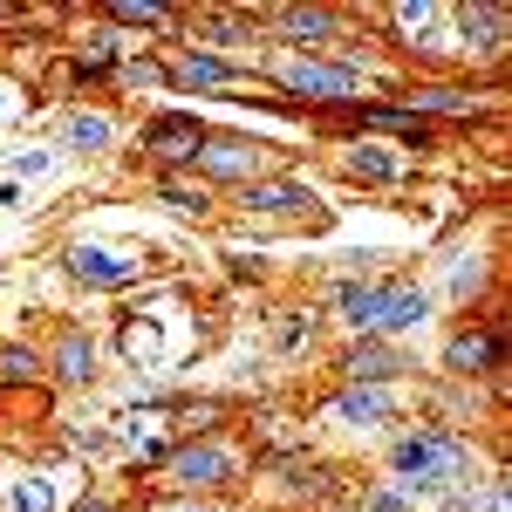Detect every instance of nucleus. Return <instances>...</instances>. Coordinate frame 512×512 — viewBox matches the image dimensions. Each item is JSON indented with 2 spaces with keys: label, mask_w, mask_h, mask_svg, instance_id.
<instances>
[{
  "label": "nucleus",
  "mask_w": 512,
  "mask_h": 512,
  "mask_svg": "<svg viewBox=\"0 0 512 512\" xmlns=\"http://www.w3.org/2000/svg\"><path fill=\"white\" fill-rule=\"evenodd\" d=\"M171 82H178V89H226V82H233V69L192 48V55H178V62H171Z\"/></svg>",
  "instance_id": "obj_9"
},
{
  "label": "nucleus",
  "mask_w": 512,
  "mask_h": 512,
  "mask_svg": "<svg viewBox=\"0 0 512 512\" xmlns=\"http://www.w3.org/2000/svg\"><path fill=\"white\" fill-rule=\"evenodd\" d=\"M458 28H465V48L492 55V48L506 41V14H499V7H458Z\"/></svg>",
  "instance_id": "obj_8"
},
{
  "label": "nucleus",
  "mask_w": 512,
  "mask_h": 512,
  "mask_svg": "<svg viewBox=\"0 0 512 512\" xmlns=\"http://www.w3.org/2000/svg\"><path fill=\"white\" fill-rule=\"evenodd\" d=\"M171 512H212V506H171Z\"/></svg>",
  "instance_id": "obj_30"
},
{
  "label": "nucleus",
  "mask_w": 512,
  "mask_h": 512,
  "mask_svg": "<svg viewBox=\"0 0 512 512\" xmlns=\"http://www.w3.org/2000/svg\"><path fill=\"white\" fill-rule=\"evenodd\" d=\"M123 349H130V362H164V328H158V315L123 321Z\"/></svg>",
  "instance_id": "obj_14"
},
{
  "label": "nucleus",
  "mask_w": 512,
  "mask_h": 512,
  "mask_svg": "<svg viewBox=\"0 0 512 512\" xmlns=\"http://www.w3.org/2000/svg\"><path fill=\"white\" fill-rule=\"evenodd\" d=\"M335 417H342V424H383V417H390V396L383 390H342Z\"/></svg>",
  "instance_id": "obj_13"
},
{
  "label": "nucleus",
  "mask_w": 512,
  "mask_h": 512,
  "mask_svg": "<svg viewBox=\"0 0 512 512\" xmlns=\"http://www.w3.org/2000/svg\"><path fill=\"white\" fill-rule=\"evenodd\" d=\"M444 362H451V369H465V376H472V369H492V362H499V335H458Z\"/></svg>",
  "instance_id": "obj_15"
},
{
  "label": "nucleus",
  "mask_w": 512,
  "mask_h": 512,
  "mask_svg": "<svg viewBox=\"0 0 512 512\" xmlns=\"http://www.w3.org/2000/svg\"><path fill=\"white\" fill-rule=\"evenodd\" d=\"M342 369L355 376V390H369V383H383V376H396L403 362H396V349H383V342H362V349H355L349 362H342Z\"/></svg>",
  "instance_id": "obj_10"
},
{
  "label": "nucleus",
  "mask_w": 512,
  "mask_h": 512,
  "mask_svg": "<svg viewBox=\"0 0 512 512\" xmlns=\"http://www.w3.org/2000/svg\"><path fill=\"white\" fill-rule=\"evenodd\" d=\"M362 123L369 130H403L410 144H431V123L417 117V110H362Z\"/></svg>",
  "instance_id": "obj_16"
},
{
  "label": "nucleus",
  "mask_w": 512,
  "mask_h": 512,
  "mask_svg": "<svg viewBox=\"0 0 512 512\" xmlns=\"http://www.w3.org/2000/svg\"><path fill=\"white\" fill-rule=\"evenodd\" d=\"M349 171L355 178H396L403 158H390V151H349Z\"/></svg>",
  "instance_id": "obj_22"
},
{
  "label": "nucleus",
  "mask_w": 512,
  "mask_h": 512,
  "mask_svg": "<svg viewBox=\"0 0 512 512\" xmlns=\"http://www.w3.org/2000/svg\"><path fill=\"white\" fill-rule=\"evenodd\" d=\"M362 512H403V499H396V492H376V499H369Z\"/></svg>",
  "instance_id": "obj_29"
},
{
  "label": "nucleus",
  "mask_w": 512,
  "mask_h": 512,
  "mask_svg": "<svg viewBox=\"0 0 512 512\" xmlns=\"http://www.w3.org/2000/svg\"><path fill=\"white\" fill-rule=\"evenodd\" d=\"M69 267H76V280H89V287H130L137 280V260H123V253H110V246H69Z\"/></svg>",
  "instance_id": "obj_3"
},
{
  "label": "nucleus",
  "mask_w": 512,
  "mask_h": 512,
  "mask_svg": "<svg viewBox=\"0 0 512 512\" xmlns=\"http://www.w3.org/2000/svg\"><path fill=\"white\" fill-rule=\"evenodd\" d=\"M110 137H117V130H110V117H96V110H76V117H69V144H76V151H103Z\"/></svg>",
  "instance_id": "obj_19"
},
{
  "label": "nucleus",
  "mask_w": 512,
  "mask_h": 512,
  "mask_svg": "<svg viewBox=\"0 0 512 512\" xmlns=\"http://www.w3.org/2000/svg\"><path fill=\"white\" fill-rule=\"evenodd\" d=\"M383 294H390V287H342V294H335V301H342V321H355V328H376V315H383Z\"/></svg>",
  "instance_id": "obj_12"
},
{
  "label": "nucleus",
  "mask_w": 512,
  "mask_h": 512,
  "mask_svg": "<svg viewBox=\"0 0 512 512\" xmlns=\"http://www.w3.org/2000/svg\"><path fill=\"white\" fill-rule=\"evenodd\" d=\"M424 110H472V96L465 89H417V117Z\"/></svg>",
  "instance_id": "obj_23"
},
{
  "label": "nucleus",
  "mask_w": 512,
  "mask_h": 512,
  "mask_svg": "<svg viewBox=\"0 0 512 512\" xmlns=\"http://www.w3.org/2000/svg\"><path fill=\"white\" fill-rule=\"evenodd\" d=\"M198 164L212 178H253L260 171V144H246V137H205L198 144Z\"/></svg>",
  "instance_id": "obj_4"
},
{
  "label": "nucleus",
  "mask_w": 512,
  "mask_h": 512,
  "mask_svg": "<svg viewBox=\"0 0 512 512\" xmlns=\"http://www.w3.org/2000/svg\"><path fill=\"white\" fill-rule=\"evenodd\" d=\"M424 315H431V294L424 287H390L383 294V315H376V328H424Z\"/></svg>",
  "instance_id": "obj_7"
},
{
  "label": "nucleus",
  "mask_w": 512,
  "mask_h": 512,
  "mask_svg": "<svg viewBox=\"0 0 512 512\" xmlns=\"http://www.w3.org/2000/svg\"><path fill=\"white\" fill-rule=\"evenodd\" d=\"M198 144H205V130H198V117H151V130H144V151H158V158H198Z\"/></svg>",
  "instance_id": "obj_5"
},
{
  "label": "nucleus",
  "mask_w": 512,
  "mask_h": 512,
  "mask_svg": "<svg viewBox=\"0 0 512 512\" xmlns=\"http://www.w3.org/2000/svg\"><path fill=\"white\" fill-rule=\"evenodd\" d=\"M55 369H62L69 383H89V369H96V349H89V335H69V342L55 349Z\"/></svg>",
  "instance_id": "obj_20"
},
{
  "label": "nucleus",
  "mask_w": 512,
  "mask_h": 512,
  "mask_svg": "<svg viewBox=\"0 0 512 512\" xmlns=\"http://www.w3.org/2000/svg\"><path fill=\"white\" fill-rule=\"evenodd\" d=\"M396 472L410 478L417 492H431V485H444V478L465 472V437H451V431H417V437H403V444H396Z\"/></svg>",
  "instance_id": "obj_1"
},
{
  "label": "nucleus",
  "mask_w": 512,
  "mask_h": 512,
  "mask_svg": "<svg viewBox=\"0 0 512 512\" xmlns=\"http://www.w3.org/2000/svg\"><path fill=\"white\" fill-rule=\"evenodd\" d=\"M110 55H117V41H110V35H96V41H89V48H82V69H103Z\"/></svg>",
  "instance_id": "obj_27"
},
{
  "label": "nucleus",
  "mask_w": 512,
  "mask_h": 512,
  "mask_svg": "<svg viewBox=\"0 0 512 512\" xmlns=\"http://www.w3.org/2000/svg\"><path fill=\"white\" fill-rule=\"evenodd\" d=\"M123 82H164V69L144 55V62H123Z\"/></svg>",
  "instance_id": "obj_28"
},
{
  "label": "nucleus",
  "mask_w": 512,
  "mask_h": 512,
  "mask_svg": "<svg viewBox=\"0 0 512 512\" xmlns=\"http://www.w3.org/2000/svg\"><path fill=\"white\" fill-rule=\"evenodd\" d=\"M396 28L417 41V48H431V35H437V7H424V0H403V7H396Z\"/></svg>",
  "instance_id": "obj_21"
},
{
  "label": "nucleus",
  "mask_w": 512,
  "mask_h": 512,
  "mask_svg": "<svg viewBox=\"0 0 512 512\" xmlns=\"http://www.w3.org/2000/svg\"><path fill=\"white\" fill-rule=\"evenodd\" d=\"M164 205H178V212H205V192H192V185H164Z\"/></svg>",
  "instance_id": "obj_26"
},
{
  "label": "nucleus",
  "mask_w": 512,
  "mask_h": 512,
  "mask_svg": "<svg viewBox=\"0 0 512 512\" xmlns=\"http://www.w3.org/2000/svg\"><path fill=\"white\" fill-rule=\"evenodd\" d=\"M7 499H14V512H55V485L48 478H7Z\"/></svg>",
  "instance_id": "obj_18"
},
{
  "label": "nucleus",
  "mask_w": 512,
  "mask_h": 512,
  "mask_svg": "<svg viewBox=\"0 0 512 512\" xmlns=\"http://www.w3.org/2000/svg\"><path fill=\"white\" fill-rule=\"evenodd\" d=\"M41 362L28 349H0V383H21V376H35Z\"/></svg>",
  "instance_id": "obj_24"
},
{
  "label": "nucleus",
  "mask_w": 512,
  "mask_h": 512,
  "mask_svg": "<svg viewBox=\"0 0 512 512\" xmlns=\"http://www.w3.org/2000/svg\"><path fill=\"white\" fill-rule=\"evenodd\" d=\"M226 472H233V458H226L219 444H185V451L171 458V478H178V485H219Z\"/></svg>",
  "instance_id": "obj_6"
},
{
  "label": "nucleus",
  "mask_w": 512,
  "mask_h": 512,
  "mask_svg": "<svg viewBox=\"0 0 512 512\" xmlns=\"http://www.w3.org/2000/svg\"><path fill=\"white\" fill-rule=\"evenodd\" d=\"M0 96H7V89H0ZM0 110H7V103H0Z\"/></svg>",
  "instance_id": "obj_31"
},
{
  "label": "nucleus",
  "mask_w": 512,
  "mask_h": 512,
  "mask_svg": "<svg viewBox=\"0 0 512 512\" xmlns=\"http://www.w3.org/2000/svg\"><path fill=\"white\" fill-rule=\"evenodd\" d=\"M280 28H287L294 41H321V35H335V14H321V7H287Z\"/></svg>",
  "instance_id": "obj_17"
},
{
  "label": "nucleus",
  "mask_w": 512,
  "mask_h": 512,
  "mask_svg": "<svg viewBox=\"0 0 512 512\" xmlns=\"http://www.w3.org/2000/svg\"><path fill=\"white\" fill-rule=\"evenodd\" d=\"M117 21H130V28H164V7H137V0H123V7H110Z\"/></svg>",
  "instance_id": "obj_25"
},
{
  "label": "nucleus",
  "mask_w": 512,
  "mask_h": 512,
  "mask_svg": "<svg viewBox=\"0 0 512 512\" xmlns=\"http://www.w3.org/2000/svg\"><path fill=\"white\" fill-rule=\"evenodd\" d=\"M287 89L308 96V103H349L355 69H342V62H294V69H287Z\"/></svg>",
  "instance_id": "obj_2"
},
{
  "label": "nucleus",
  "mask_w": 512,
  "mask_h": 512,
  "mask_svg": "<svg viewBox=\"0 0 512 512\" xmlns=\"http://www.w3.org/2000/svg\"><path fill=\"white\" fill-rule=\"evenodd\" d=\"M246 205L253 212H301V205H315L308 185H246Z\"/></svg>",
  "instance_id": "obj_11"
}]
</instances>
